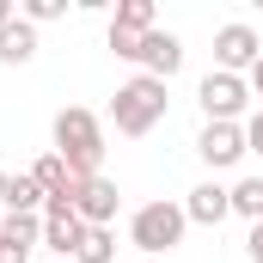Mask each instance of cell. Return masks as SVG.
<instances>
[{
	"label": "cell",
	"instance_id": "obj_21",
	"mask_svg": "<svg viewBox=\"0 0 263 263\" xmlns=\"http://www.w3.org/2000/svg\"><path fill=\"white\" fill-rule=\"evenodd\" d=\"M245 86H251V98H263V55L251 62V73H245Z\"/></svg>",
	"mask_w": 263,
	"mask_h": 263
},
{
	"label": "cell",
	"instance_id": "obj_17",
	"mask_svg": "<svg viewBox=\"0 0 263 263\" xmlns=\"http://www.w3.org/2000/svg\"><path fill=\"white\" fill-rule=\"evenodd\" d=\"M233 214H245L251 227L263 220V178H239L233 184Z\"/></svg>",
	"mask_w": 263,
	"mask_h": 263
},
{
	"label": "cell",
	"instance_id": "obj_23",
	"mask_svg": "<svg viewBox=\"0 0 263 263\" xmlns=\"http://www.w3.org/2000/svg\"><path fill=\"white\" fill-rule=\"evenodd\" d=\"M0 190H6V172H0Z\"/></svg>",
	"mask_w": 263,
	"mask_h": 263
},
{
	"label": "cell",
	"instance_id": "obj_2",
	"mask_svg": "<svg viewBox=\"0 0 263 263\" xmlns=\"http://www.w3.org/2000/svg\"><path fill=\"white\" fill-rule=\"evenodd\" d=\"M165 104H172V92H165V80H153V73H135L117 86V98H110V123L117 135H153L165 123Z\"/></svg>",
	"mask_w": 263,
	"mask_h": 263
},
{
	"label": "cell",
	"instance_id": "obj_8",
	"mask_svg": "<svg viewBox=\"0 0 263 263\" xmlns=\"http://www.w3.org/2000/svg\"><path fill=\"white\" fill-rule=\"evenodd\" d=\"M117 208H123L117 178H86V184H73V214H80L86 227H110Z\"/></svg>",
	"mask_w": 263,
	"mask_h": 263
},
{
	"label": "cell",
	"instance_id": "obj_18",
	"mask_svg": "<svg viewBox=\"0 0 263 263\" xmlns=\"http://www.w3.org/2000/svg\"><path fill=\"white\" fill-rule=\"evenodd\" d=\"M25 18L31 25H55V18H67V0H25Z\"/></svg>",
	"mask_w": 263,
	"mask_h": 263
},
{
	"label": "cell",
	"instance_id": "obj_22",
	"mask_svg": "<svg viewBox=\"0 0 263 263\" xmlns=\"http://www.w3.org/2000/svg\"><path fill=\"white\" fill-rule=\"evenodd\" d=\"M12 18H18V12H12V0H0V25H12Z\"/></svg>",
	"mask_w": 263,
	"mask_h": 263
},
{
	"label": "cell",
	"instance_id": "obj_7",
	"mask_svg": "<svg viewBox=\"0 0 263 263\" xmlns=\"http://www.w3.org/2000/svg\"><path fill=\"white\" fill-rule=\"evenodd\" d=\"M196 153H202V165H214V172L239 165V159L251 153V147H245V123H202Z\"/></svg>",
	"mask_w": 263,
	"mask_h": 263
},
{
	"label": "cell",
	"instance_id": "obj_1",
	"mask_svg": "<svg viewBox=\"0 0 263 263\" xmlns=\"http://www.w3.org/2000/svg\"><path fill=\"white\" fill-rule=\"evenodd\" d=\"M55 159L73 172V184L104 178V123L86 104H67L62 117H55Z\"/></svg>",
	"mask_w": 263,
	"mask_h": 263
},
{
	"label": "cell",
	"instance_id": "obj_19",
	"mask_svg": "<svg viewBox=\"0 0 263 263\" xmlns=\"http://www.w3.org/2000/svg\"><path fill=\"white\" fill-rule=\"evenodd\" d=\"M245 147H251V153H263V104L245 117Z\"/></svg>",
	"mask_w": 263,
	"mask_h": 263
},
{
	"label": "cell",
	"instance_id": "obj_15",
	"mask_svg": "<svg viewBox=\"0 0 263 263\" xmlns=\"http://www.w3.org/2000/svg\"><path fill=\"white\" fill-rule=\"evenodd\" d=\"M110 25L147 37V31H159V6H153V0H117V18H110Z\"/></svg>",
	"mask_w": 263,
	"mask_h": 263
},
{
	"label": "cell",
	"instance_id": "obj_5",
	"mask_svg": "<svg viewBox=\"0 0 263 263\" xmlns=\"http://www.w3.org/2000/svg\"><path fill=\"white\" fill-rule=\"evenodd\" d=\"M80 239H86V220L73 214V196H55V202H43V245L55 251V263H73Z\"/></svg>",
	"mask_w": 263,
	"mask_h": 263
},
{
	"label": "cell",
	"instance_id": "obj_6",
	"mask_svg": "<svg viewBox=\"0 0 263 263\" xmlns=\"http://www.w3.org/2000/svg\"><path fill=\"white\" fill-rule=\"evenodd\" d=\"M257 55H263V37L251 31V25H239V18H233V25H220V31H214V67H220V73H251Z\"/></svg>",
	"mask_w": 263,
	"mask_h": 263
},
{
	"label": "cell",
	"instance_id": "obj_3",
	"mask_svg": "<svg viewBox=\"0 0 263 263\" xmlns=\"http://www.w3.org/2000/svg\"><path fill=\"white\" fill-rule=\"evenodd\" d=\"M184 233H190L184 202H141V208H135V220H129V245H135V251H147V257L178 251V245H184Z\"/></svg>",
	"mask_w": 263,
	"mask_h": 263
},
{
	"label": "cell",
	"instance_id": "obj_10",
	"mask_svg": "<svg viewBox=\"0 0 263 263\" xmlns=\"http://www.w3.org/2000/svg\"><path fill=\"white\" fill-rule=\"evenodd\" d=\"M141 73H153V80H172L178 67H184V37L178 31H147V43H141Z\"/></svg>",
	"mask_w": 263,
	"mask_h": 263
},
{
	"label": "cell",
	"instance_id": "obj_9",
	"mask_svg": "<svg viewBox=\"0 0 263 263\" xmlns=\"http://www.w3.org/2000/svg\"><path fill=\"white\" fill-rule=\"evenodd\" d=\"M37 245H43V220L37 214H6L0 220V263H31Z\"/></svg>",
	"mask_w": 263,
	"mask_h": 263
},
{
	"label": "cell",
	"instance_id": "obj_13",
	"mask_svg": "<svg viewBox=\"0 0 263 263\" xmlns=\"http://www.w3.org/2000/svg\"><path fill=\"white\" fill-rule=\"evenodd\" d=\"M31 178H37V190H43V202H55V196H73V172H67L55 153H43L37 165H31Z\"/></svg>",
	"mask_w": 263,
	"mask_h": 263
},
{
	"label": "cell",
	"instance_id": "obj_11",
	"mask_svg": "<svg viewBox=\"0 0 263 263\" xmlns=\"http://www.w3.org/2000/svg\"><path fill=\"white\" fill-rule=\"evenodd\" d=\"M184 214H190V227H220L227 214H233V190H220L214 178L196 184L190 196H184Z\"/></svg>",
	"mask_w": 263,
	"mask_h": 263
},
{
	"label": "cell",
	"instance_id": "obj_20",
	"mask_svg": "<svg viewBox=\"0 0 263 263\" xmlns=\"http://www.w3.org/2000/svg\"><path fill=\"white\" fill-rule=\"evenodd\" d=\"M245 251H251V263H263V220L251 227V239H245Z\"/></svg>",
	"mask_w": 263,
	"mask_h": 263
},
{
	"label": "cell",
	"instance_id": "obj_4",
	"mask_svg": "<svg viewBox=\"0 0 263 263\" xmlns=\"http://www.w3.org/2000/svg\"><path fill=\"white\" fill-rule=\"evenodd\" d=\"M196 104L208 123H239L245 117V104H251V86H245V73H220V67H208L196 86Z\"/></svg>",
	"mask_w": 263,
	"mask_h": 263
},
{
	"label": "cell",
	"instance_id": "obj_12",
	"mask_svg": "<svg viewBox=\"0 0 263 263\" xmlns=\"http://www.w3.org/2000/svg\"><path fill=\"white\" fill-rule=\"evenodd\" d=\"M31 55H37V25L18 12L12 25H0V67H25Z\"/></svg>",
	"mask_w": 263,
	"mask_h": 263
},
{
	"label": "cell",
	"instance_id": "obj_14",
	"mask_svg": "<svg viewBox=\"0 0 263 263\" xmlns=\"http://www.w3.org/2000/svg\"><path fill=\"white\" fill-rule=\"evenodd\" d=\"M0 208H6V214H37V208H43V190H37V178H31V172L6 178V190H0Z\"/></svg>",
	"mask_w": 263,
	"mask_h": 263
},
{
	"label": "cell",
	"instance_id": "obj_16",
	"mask_svg": "<svg viewBox=\"0 0 263 263\" xmlns=\"http://www.w3.org/2000/svg\"><path fill=\"white\" fill-rule=\"evenodd\" d=\"M73 263H117V233H110V227H86Z\"/></svg>",
	"mask_w": 263,
	"mask_h": 263
}]
</instances>
